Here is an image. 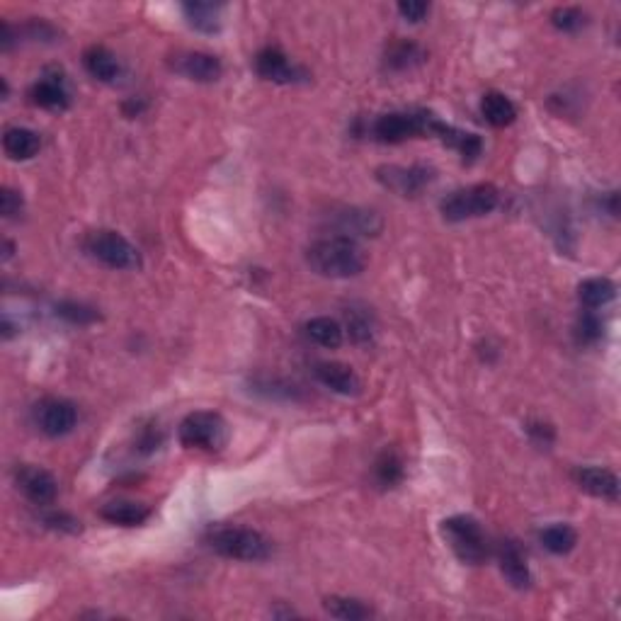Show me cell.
<instances>
[{
	"label": "cell",
	"mask_w": 621,
	"mask_h": 621,
	"mask_svg": "<svg viewBox=\"0 0 621 621\" xmlns=\"http://www.w3.org/2000/svg\"><path fill=\"white\" fill-rule=\"evenodd\" d=\"M83 63L85 71L102 83H112L114 78L119 76V61L114 59V53L105 46H91L83 53Z\"/></svg>",
	"instance_id": "cell-21"
},
{
	"label": "cell",
	"mask_w": 621,
	"mask_h": 621,
	"mask_svg": "<svg viewBox=\"0 0 621 621\" xmlns=\"http://www.w3.org/2000/svg\"><path fill=\"white\" fill-rule=\"evenodd\" d=\"M614 294H616V287H614L612 280L607 277H590L585 280L580 287H578V296L583 301L585 309H602L607 303L612 301Z\"/></svg>",
	"instance_id": "cell-22"
},
{
	"label": "cell",
	"mask_w": 621,
	"mask_h": 621,
	"mask_svg": "<svg viewBox=\"0 0 621 621\" xmlns=\"http://www.w3.org/2000/svg\"><path fill=\"white\" fill-rule=\"evenodd\" d=\"M226 423L219 413L197 410L180 423V444L187 449H206L216 452L226 444Z\"/></svg>",
	"instance_id": "cell-5"
},
{
	"label": "cell",
	"mask_w": 621,
	"mask_h": 621,
	"mask_svg": "<svg viewBox=\"0 0 621 621\" xmlns=\"http://www.w3.org/2000/svg\"><path fill=\"white\" fill-rule=\"evenodd\" d=\"M501 570L502 576L508 578V583L517 590H524L530 588L531 573L530 566H527V559H524L522 549L515 544V541H505L501 549Z\"/></svg>",
	"instance_id": "cell-16"
},
{
	"label": "cell",
	"mask_w": 621,
	"mask_h": 621,
	"mask_svg": "<svg viewBox=\"0 0 621 621\" xmlns=\"http://www.w3.org/2000/svg\"><path fill=\"white\" fill-rule=\"evenodd\" d=\"M425 59V52L413 42H396L387 52V69L406 71Z\"/></svg>",
	"instance_id": "cell-26"
},
{
	"label": "cell",
	"mask_w": 621,
	"mask_h": 621,
	"mask_svg": "<svg viewBox=\"0 0 621 621\" xmlns=\"http://www.w3.org/2000/svg\"><path fill=\"white\" fill-rule=\"evenodd\" d=\"M602 335H605V323H602V319H599L597 313L588 310V313H583V316L578 319L576 338L580 345H595V342L602 340Z\"/></svg>",
	"instance_id": "cell-28"
},
{
	"label": "cell",
	"mask_w": 621,
	"mask_h": 621,
	"mask_svg": "<svg viewBox=\"0 0 621 621\" xmlns=\"http://www.w3.org/2000/svg\"><path fill=\"white\" fill-rule=\"evenodd\" d=\"M160 444V430H156L153 425H148V427H141L139 430V437H137V449L139 452H144V454H151V452H156Z\"/></svg>",
	"instance_id": "cell-33"
},
{
	"label": "cell",
	"mask_w": 621,
	"mask_h": 621,
	"mask_svg": "<svg viewBox=\"0 0 621 621\" xmlns=\"http://www.w3.org/2000/svg\"><path fill=\"white\" fill-rule=\"evenodd\" d=\"M539 541L544 544L546 551L556 553V556H566L576 549L578 534L568 524H551L539 534Z\"/></svg>",
	"instance_id": "cell-23"
},
{
	"label": "cell",
	"mask_w": 621,
	"mask_h": 621,
	"mask_svg": "<svg viewBox=\"0 0 621 621\" xmlns=\"http://www.w3.org/2000/svg\"><path fill=\"white\" fill-rule=\"evenodd\" d=\"M398 13L406 23H423L425 15L430 13V5L427 3H420V0H403L398 3Z\"/></svg>",
	"instance_id": "cell-32"
},
{
	"label": "cell",
	"mask_w": 621,
	"mask_h": 621,
	"mask_svg": "<svg viewBox=\"0 0 621 621\" xmlns=\"http://www.w3.org/2000/svg\"><path fill=\"white\" fill-rule=\"evenodd\" d=\"M85 251L112 270H134L139 265V251L117 231L91 234L85 241Z\"/></svg>",
	"instance_id": "cell-6"
},
{
	"label": "cell",
	"mask_w": 621,
	"mask_h": 621,
	"mask_svg": "<svg viewBox=\"0 0 621 621\" xmlns=\"http://www.w3.org/2000/svg\"><path fill=\"white\" fill-rule=\"evenodd\" d=\"M374 476H377L379 485H384V488H394L396 483H401L403 481L401 456L387 449V452L377 459V463H374Z\"/></svg>",
	"instance_id": "cell-27"
},
{
	"label": "cell",
	"mask_w": 621,
	"mask_h": 621,
	"mask_svg": "<svg viewBox=\"0 0 621 621\" xmlns=\"http://www.w3.org/2000/svg\"><path fill=\"white\" fill-rule=\"evenodd\" d=\"M102 520H107L110 524H119V527H139L144 524L148 517H151V510L141 505V502L131 501H117L107 502L105 508L100 510Z\"/></svg>",
	"instance_id": "cell-19"
},
{
	"label": "cell",
	"mask_w": 621,
	"mask_h": 621,
	"mask_svg": "<svg viewBox=\"0 0 621 621\" xmlns=\"http://www.w3.org/2000/svg\"><path fill=\"white\" fill-rule=\"evenodd\" d=\"M255 71H258L265 81H272V83L282 85L296 83V81L306 78V73L287 59V53H282L280 49H274V46H267V49H263V52L258 53V59H255Z\"/></svg>",
	"instance_id": "cell-12"
},
{
	"label": "cell",
	"mask_w": 621,
	"mask_h": 621,
	"mask_svg": "<svg viewBox=\"0 0 621 621\" xmlns=\"http://www.w3.org/2000/svg\"><path fill=\"white\" fill-rule=\"evenodd\" d=\"M170 66L175 73L190 78L195 83H214L224 73L221 61L206 52H177L170 59Z\"/></svg>",
	"instance_id": "cell-9"
},
{
	"label": "cell",
	"mask_w": 621,
	"mask_h": 621,
	"mask_svg": "<svg viewBox=\"0 0 621 621\" xmlns=\"http://www.w3.org/2000/svg\"><path fill=\"white\" fill-rule=\"evenodd\" d=\"M501 202V192L491 182H478L471 187L452 192L444 202H442V216L447 221H466L478 219L491 214Z\"/></svg>",
	"instance_id": "cell-4"
},
{
	"label": "cell",
	"mask_w": 621,
	"mask_h": 621,
	"mask_svg": "<svg viewBox=\"0 0 621 621\" xmlns=\"http://www.w3.org/2000/svg\"><path fill=\"white\" fill-rule=\"evenodd\" d=\"M323 607H326V612L330 614V616L342 621H362L371 616L369 607L352 597H328L326 602H323Z\"/></svg>",
	"instance_id": "cell-25"
},
{
	"label": "cell",
	"mask_w": 621,
	"mask_h": 621,
	"mask_svg": "<svg viewBox=\"0 0 621 621\" xmlns=\"http://www.w3.org/2000/svg\"><path fill=\"white\" fill-rule=\"evenodd\" d=\"M306 335L310 340L320 345V348L335 349L342 345V328L338 320L328 319V316H319V319H310L306 323Z\"/></svg>",
	"instance_id": "cell-24"
},
{
	"label": "cell",
	"mask_w": 621,
	"mask_h": 621,
	"mask_svg": "<svg viewBox=\"0 0 621 621\" xmlns=\"http://www.w3.org/2000/svg\"><path fill=\"white\" fill-rule=\"evenodd\" d=\"M527 432H530L531 442L539 444V447H549V444H553V437H556L551 425H546V423H530Z\"/></svg>",
	"instance_id": "cell-35"
},
{
	"label": "cell",
	"mask_w": 621,
	"mask_h": 621,
	"mask_svg": "<svg viewBox=\"0 0 621 621\" xmlns=\"http://www.w3.org/2000/svg\"><path fill=\"white\" fill-rule=\"evenodd\" d=\"M3 148L13 160H30L42 148V139L37 131L27 129V127H13L3 137Z\"/></svg>",
	"instance_id": "cell-18"
},
{
	"label": "cell",
	"mask_w": 621,
	"mask_h": 621,
	"mask_svg": "<svg viewBox=\"0 0 621 621\" xmlns=\"http://www.w3.org/2000/svg\"><path fill=\"white\" fill-rule=\"evenodd\" d=\"M306 263L313 272L328 280H349L362 274L367 267V258L355 238L340 234L310 243V248L306 251Z\"/></svg>",
	"instance_id": "cell-1"
},
{
	"label": "cell",
	"mask_w": 621,
	"mask_h": 621,
	"mask_svg": "<svg viewBox=\"0 0 621 621\" xmlns=\"http://www.w3.org/2000/svg\"><path fill=\"white\" fill-rule=\"evenodd\" d=\"M20 212H23V195L17 190H10V187H3V192H0V214L5 219H13Z\"/></svg>",
	"instance_id": "cell-31"
},
{
	"label": "cell",
	"mask_w": 621,
	"mask_h": 621,
	"mask_svg": "<svg viewBox=\"0 0 621 621\" xmlns=\"http://www.w3.org/2000/svg\"><path fill=\"white\" fill-rule=\"evenodd\" d=\"M13 251H15V248H13V243L5 241V253H3V260L13 258Z\"/></svg>",
	"instance_id": "cell-37"
},
{
	"label": "cell",
	"mask_w": 621,
	"mask_h": 621,
	"mask_svg": "<svg viewBox=\"0 0 621 621\" xmlns=\"http://www.w3.org/2000/svg\"><path fill=\"white\" fill-rule=\"evenodd\" d=\"M44 522L49 524L52 530L69 531V534H78V531H81V522L73 520L71 515H66V512H52V515L44 517Z\"/></svg>",
	"instance_id": "cell-34"
},
{
	"label": "cell",
	"mask_w": 621,
	"mask_h": 621,
	"mask_svg": "<svg viewBox=\"0 0 621 621\" xmlns=\"http://www.w3.org/2000/svg\"><path fill=\"white\" fill-rule=\"evenodd\" d=\"M221 13L224 5L219 3H182V15L197 32L216 34L221 30Z\"/></svg>",
	"instance_id": "cell-17"
},
{
	"label": "cell",
	"mask_w": 621,
	"mask_h": 621,
	"mask_svg": "<svg viewBox=\"0 0 621 621\" xmlns=\"http://www.w3.org/2000/svg\"><path fill=\"white\" fill-rule=\"evenodd\" d=\"M313 371H316V379H319L326 388L335 391V394L355 396L359 394V388H362L359 377H357L355 371H352V367H348V364L319 362Z\"/></svg>",
	"instance_id": "cell-14"
},
{
	"label": "cell",
	"mask_w": 621,
	"mask_h": 621,
	"mask_svg": "<svg viewBox=\"0 0 621 621\" xmlns=\"http://www.w3.org/2000/svg\"><path fill=\"white\" fill-rule=\"evenodd\" d=\"M432 170L425 166H410V167H398L388 166L379 170V180L391 187L394 192L403 195V197H416L420 192L427 187L432 182Z\"/></svg>",
	"instance_id": "cell-11"
},
{
	"label": "cell",
	"mask_w": 621,
	"mask_h": 621,
	"mask_svg": "<svg viewBox=\"0 0 621 621\" xmlns=\"http://www.w3.org/2000/svg\"><path fill=\"white\" fill-rule=\"evenodd\" d=\"M34 420L46 437H66L78 425V410L63 398H44L34 408Z\"/></svg>",
	"instance_id": "cell-8"
},
{
	"label": "cell",
	"mask_w": 621,
	"mask_h": 621,
	"mask_svg": "<svg viewBox=\"0 0 621 621\" xmlns=\"http://www.w3.org/2000/svg\"><path fill=\"white\" fill-rule=\"evenodd\" d=\"M432 117L425 112H388L381 114L374 124V137L384 144H401L413 137H420L430 129Z\"/></svg>",
	"instance_id": "cell-7"
},
{
	"label": "cell",
	"mask_w": 621,
	"mask_h": 621,
	"mask_svg": "<svg viewBox=\"0 0 621 621\" xmlns=\"http://www.w3.org/2000/svg\"><path fill=\"white\" fill-rule=\"evenodd\" d=\"M61 319L71 320V323H91L98 319V313L92 309H85L81 303H61L59 306Z\"/></svg>",
	"instance_id": "cell-30"
},
{
	"label": "cell",
	"mask_w": 621,
	"mask_h": 621,
	"mask_svg": "<svg viewBox=\"0 0 621 621\" xmlns=\"http://www.w3.org/2000/svg\"><path fill=\"white\" fill-rule=\"evenodd\" d=\"M30 98L37 107H44V110H52V112H61L66 110L71 102V95L66 91V83L63 78L59 76H44L39 78L37 83L30 88Z\"/></svg>",
	"instance_id": "cell-15"
},
{
	"label": "cell",
	"mask_w": 621,
	"mask_h": 621,
	"mask_svg": "<svg viewBox=\"0 0 621 621\" xmlns=\"http://www.w3.org/2000/svg\"><path fill=\"white\" fill-rule=\"evenodd\" d=\"M206 544L234 561H265L272 553L270 539L248 527H216L206 534Z\"/></svg>",
	"instance_id": "cell-2"
},
{
	"label": "cell",
	"mask_w": 621,
	"mask_h": 621,
	"mask_svg": "<svg viewBox=\"0 0 621 621\" xmlns=\"http://www.w3.org/2000/svg\"><path fill=\"white\" fill-rule=\"evenodd\" d=\"M442 534L456 553V559L469 566H478L488 556V539L478 520L471 515H454L442 522Z\"/></svg>",
	"instance_id": "cell-3"
},
{
	"label": "cell",
	"mask_w": 621,
	"mask_h": 621,
	"mask_svg": "<svg viewBox=\"0 0 621 621\" xmlns=\"http://www.w3.org/2000/svg\"><path fill=\"white\" fill-rule=\"evenodd\" d=\"M551 23L556 30L578 32L583 30L585 23H588V17H585V13L580 8H570V5H566V8L553 10Z\"/></svg>",
	"instance_id": "cell-29"
},
{
	"label": "cell",
	"mask_w": 621,
	"mask_h": 621,
	"mask_svg": "<svg viewBox=\"0 0 621 621\" xmlns=\"http://www.w3.org/2000/svg\"><path fill=\"white\" fill-rule=\"evenodd\" d=\"M481 112H483L485 121H488L491 127H498V129L510 127V124L517 119L515 102H512L508 95H502V92L495 91L485 92L483 100H481Z\"/></svg>",
	"instance_id": "cell-20"
},
{
	"label": "cell",
	"mask_w": 621,
	"mask_h": 621,
	"mask_svg": "<svg viewBox=\"0 0 621 621\" xmlns=\"http://www.w3.org/2000/svg\"><path fill=\"white\" fill-rule=\"evenodd\" d=\"M576 483L585 492H590L602 501H619V478L616 473L602 466H583L576 471Z\"/></svg>",
	"instance_id": "cell-13"
},
{
	"label": "cell",
	"mask_w": 621,
	"mask_h": 621,
	"mask_svg": "<svg viewBox=\"0 0 621 621\" xmlns=\"http://www.w3.org/2000/svg\"><path fill=\"white\" fill-rule=\"evenodd\" d=\"M15 485L17 491L34 505H49L56 501V492H59L56 478L39 466H20L15 471Z\"/></svg>",
	"instance_id": "cell-10"
},
{
	"label": "cell",
	"mask_w": 621,
	"mask_h": 621,
	"mask_svg": "<svg viewBox=\"0 0 621 621\" xmlns=\"http://www.w3.org/2000/svg\"><path fill=\"white\" fill-rule=\"evenodd\" d=\"M348 323H349V333H352V338H355L357 342H369L371 340L369 320L359 319L357 313H349Z\"/></svg>",
	"instance_id": "cell-36"
}]
</instances>
